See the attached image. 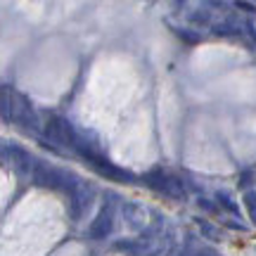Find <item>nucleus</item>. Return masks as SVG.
Masks as SVG:
<instances>
[{
	"mask_svg": "<svg viewBox=\"0 0 256 256\" xmlns=\"http://www.w3.org/2000/svg\"><path fill=\"white\" fill-rule=\"evenodd\" d=\"M64 188L69 192V216H72V220H81L83 211L92 202V188L72 174H64Z\"/></svg>",
	"mask_w": 256,
	"mask_h": 256,
	"instance_id": "nucleus-1",
	"label": "nucleus"
},
{
	"mask_svg": "<svg viewBox=\"0 0 256 256\" xmlns=\"http://www.w3.org/2000/svg\"><path fill=\"white\" fill-rule=\"evenodd\" d=\"M10 121H12V124H19V126H24V128L43 130L36 110L28 104V100L24 95H19V92H14V90H12V104H10Z\"/></svg>",
	"mask_w": 256,
	"mask_h": 256,
	"instance_id": "nucleus-2",
	"label": "nucleus"
},
{
	"mask_svg": "<svg viewBox=\"0 0 256 256\" xmlns=\"http://www.w3.org/2000/svg\"><path fill=\"white\" fill-rule=\"evenodd\" d=\"M145 180L152 185V188H156L159 192H164L166 197H171V200H176V202H185V197H188V192H185V185L180 183L178 178H174V176L150 174Z\"/></svg>",
	"mask_w": 256,
	"mask_h": 256,
	"instance_id": "nucleus-3",
	"label": "nucleus"
},
{
	"mask_svg": "<svg viewBox=\"0 0 256 256\" xmlns=\"http://www.w3.org/2000/svg\"><path fill=\"white\" fill-rule=\"evenodd\" d=\"M124 218H126L128 228H133L136 232H150V228H152V214L138 202L124 204Z\"/></svg>",
	"mask_w": 256,
	"mask_h": 256,
	"instance_id": "nucleus-4",
	"label": "nucleus"
},
{
	"mask_svg": "<svg viewBox=\"0 0 256 256\" xmlns=\"http://www.w3.org/2000/svg\"><path fill=\"white\" fill-rule=\"evenodd\" d=\"M88 162L92 164V168H95L98 174L107 176V178H112V180H121V183H136V176L130 174V171L119 168V166L112 164L110 159H104V156L92 154V156H88Z\"/></svg>",
	"mask_w": 256,
	"mask_h": 256,
	"instance_id": "nucleus-5",
	"label": "nucleus"
},
{
	"mask_svg": "<svg viewBox=\"0 0 256 256\" xmlns=\"http://www.w3.org/2000/svg\"><path fill=\"white\" fill-rule=\"evenodd\" d=\"M112 228H114V206H112V202H110V204L102 206L100 214H98L95 220L90 223L88 235H90V240H107Z\"/></svg>",
	"mask_w": 256,
	"mask_h": 256,
	"instance_id": "nucleus-6",
	"label": "nucleus"
},
{
	"mask_svg": "<svg viewBox=\"0 0 256 256\" xmlns=\"http://www.w3.org/2000/svg\"><path fill=\"white\" fill-rule=\"evenodd\" d=\"M31 180H34L38 188L57 190V188H62V185H64V174H62V171H57V168H50V166H46V164H40V162H36Z\"/></svg>",
	"mask_w": 256,
	"mask_h": 256,
	"instance_id": "nucleus-7",
	"label": "nucleus"
},
{
	"mask_svg": "<svg viewBox=\"0 0 256 256\" xmlns=\"http://www.w3.org/2000/svg\"><path fill=\"white\" fill-rule=\"evenodd\" d=\"M10 154V162H12V168L17 171V176H22V178H26V176H34V166H36V162L31 159V154H28L26 150H22L19 145H8L5 147Z\"/></svg>",
	"mask_w": 256,
	"mask_h": 256,
	"instance_id": "nucleus-8",
	"label": "nucleus"
},
{
	"mask_svg": "<svg viewBox=\"0 0 256 256\" xmlns=\"http://www.w3.org/2000/svg\"><path fill=\"white\" fill-rule=\"evenodd\" d=\"M197 228H200L202 235H204L206 240H211V242H220V240H223V235H220V228H216V226H211L209 220L200 218V220H197Z\"/></svg>",
	"mask_w": 256,
	"mask_h": 256,
	"instance_id": "nucleus-9",
	"label": "nucleus"
},
{
	"mask_svg": "<svg viewBox=\"0 0 256 256\" xmlns=\"http://www.w3.org/2000/svg\"><path fill=\"white\" fill-rule=\"evenodd\" d=\"M211 28H214L216 36H235V34H240V26L235 24V22H230V19H226V22H216Z\"/></svg>",
	"mask_w": 256,
	"mask_h": 256,
	"instance_id": "nucleus-10",
	"label": "nucleus"
},
{
	"mask_svg": "<svg viewBox=\"0 0 256 256\" xmlns=\"http://www.w3.org/2000/svg\"><path fill=\"white\" fill-rule=\"evenodd\" d=\"M244 206H247L249 216H252V220L256 223V192H244Z\"/></svg>",
	"mask_w": 256,
	"mask_h": 256,
	"instance_id": "nucleus-11",
	"label": "nucleus"
},
{
	"mask_svg": "<svg viewBox=\"0 0 256 256\" xmlns=\"http://www.w3.org/2000/svg\"><path fill=\"white\" fill-rule=\"evenodd\" d=\"M190 19L194 24H211V12L209 10H197V12H192ZM214 26V24H211Z\"/></svg>",
	"mask_w": 256,
	"mask_h": 256,
	"instance_id": "nucleus-12",
	"label": "nucleus"
},
{
	"mask_svg": "<svg viewBox=\"0 0 256 256\" xmlns=\"http://www.w3.org/2000/svg\"><path fill=\"white\" fill-rule=\"evenodd\" d=\"M216 200L220 202V204H223V206H226V209L228 211H232V214H238V204H235V202H232V197H230L228 192H218V194H216Z\"/></svg>",
	"mask_w": 256,
	"mask_h": 256,
	"instance_id": "nucleus-13",
	"label": "nucleus"
},
{
	"mask_svg": "<svg viewBox=\"0 0 256 256\" xmlns=\"http://www.w3.org/2000/svg\"><path fill=\"white\" fill-rule=\"evenodd\" d=\"M178 36L183 38V40H188V43H197L200 40V34H192L190 28H178Z\"/></svg>",
	"mask_w": 256,
	"mask_h": 256,
	"instance_id": "nucleus-14",
	"label": "nucleus"
},
{
	"mask_svg": "<svg viewBox=\"0 0 256 256\" xmlns=\"http://www.w3.org/2000/svg\"><path fill=\"white\" fill-rule=\"evenodd\" d=\"M235 8H238V10H244V12H252V14L256 12V5H252V2H235Z\"/></svg>",
	"mask_w": 256,
	"mask_h": 256,
	"instance_id": "nucleus-15",
	"label": "nucleus"
},
{
	"mask_svg": "<svg viewBox=\"0 0 256 256\" xmlns=\"http://www.w3.org/2000/svg\"><path fill=\"white\" fill-rule=\"evenodd\" d=\"M200 206H204V209L214 211V206H211V204H209V200H202V197H200Z\"/></svg>",
	"mask_w": 256,
	"mask_h": 256,
	"instance_id": "nucleus-16",
	"label": "nucleus"
},
{
	"mask_svg": "<svg viewBox=\"0 0 256 256\" xmlns=\"http://www.w3.org/2000/svg\"><path fill=\"white\" fill-rule=\"evenodd\" d=\"M188 256H209V254H204V252H190Z\"/></svg>",
	"mask_w": 256,
	"mask_h": 256,
	"instance_id": "nucleus-17",
	"label": "nucleus"
},
{
	"mask_svg": "<svg viewBox=\"0 0 256 256\" xmlns=\"http://www.w3.org/2000/svg\"><path fill=\"white\" fill-rule=\"evenodd\" d=\"M211 256H216V254H211Z\"/></svg>",
	"mask_w": 256,
	"mask_h": 256,
	"instance_id": "nucleus-18",
	"label": "nucleus"
}]
</instances>
